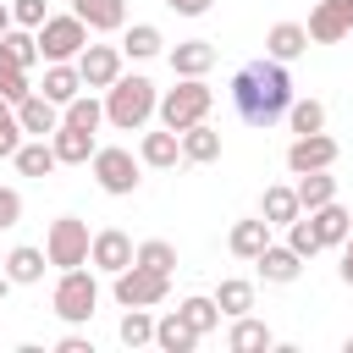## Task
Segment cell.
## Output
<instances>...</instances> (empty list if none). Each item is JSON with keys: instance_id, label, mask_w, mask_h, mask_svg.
Here are the masks:
<instances>
[{"instance_id": "9", "label": "cell", "mask_w": 353, "mask_h": 353, "mask_svg": "<svg viewBox=\"0 0 353 353\" xmlns=\"http://www.w3.org/2000/svg\"><path fill=\"white\" fill-rule=\"evenodd\" d=\"M336 165V138H325V132H298L292 143H287V171L292 176H303V171H331Z\"/></svg>"}, {"instance_id": "19", "label": "cell", "mask_w": 353, "mask_h": 353, "mask_svg": "<svg viewBox=\"0 0 353 353\" xmlns=\"http://www.w3.org/2000/svg\"><path fill=\"white\" fill-rule=\"evenodd\" d=\"M154 347H160V353H193V347H199V331L182 320V309H171V314L154 320Z\"/></svg>"}, {"instance_id": "39", "label": "cell", "mask_w": 353, "mask_h": 353, "mask_svg": "<svg viewBox=\"0 0 353 353\" xmlns=\"http://www.w3.org/2000/svg\"><path fill=\"white\" fill-rule=\"evenodd\" d=\"M138 265H149V270L171 276V270H176V248H171L165 237H149V243H138Z\"/></svg>"}, {"instance_id": "30", "label": "cell", "mask_w": 353, "mask_h": 353, "mask_svg": "<svg viewBox=\"0 0 353 353\" xmlns=\"http://www.w3.org/2000/svg\"><path fill=\"white\" fill-rule=\"evenodd\" d=\"M0 94H6L11 105H22V99L33 94V77H28V66H22V61H17L6 44H0Z\"/></svg>"}, {"instance_id": "7", "label": "cell", "mask_w": 353, "mask_h": 353, "mask_svg": "<svg viewBox=\"0 0 353 353\" xmlns=\"http://www.w3.org/2000/svg\"><path fill=\"white\" fill-rule=\"evenodd\" d=\"M39 50H44V61H77L83 50H88V22L77 17V11H61V17H44L39 28Z\"/></svg>"}, {"instance_id": "4", "label": "cell", "mask_w": 353, "mask_h": 353, "mask_svg": "<svg viewBox=\"0 0 353 353\" xmlns=\"http://www.w3.org/2000/svg\"><path fill=\"white\" fill-rule=\"evenodd\" d=\"M50 309H55L66 325H88L94 309H99V281H94V270H88V265L61 270V281H55V292H50Z\"/></svg>"}, {"instance_id": "31", "label": "cell", "mask_w": 353, "mask_h": 353, "mask_svg": "<svg viewBox=\"0 0 353 353\" xmlns=\"http://www.w3.org/2000/svg\"><path fill=\"white\" fill-rule=\"evenodd\" d=\"M292 188H298V204H303V210H320V204L336 199V176H331V171H303Z\"/></svg>"}, {"instance_id": "5", "label": "cell", "mask_w": 353, "mask_h": 353, "mask_svg": "<svg viewBox=\"0 0 353 353\" xmlns=\"http://www.w3.org/2000/svg\"><path fill=\"white\" fill-rule=\"evenodd\" d=\"M138 154L132 149H121V143H99L94 149V160H88V171H94V182H99V193H110V199H132L138 193Z\"/></svg>"}, {"instance_id": "16", "label": "cell", "mask_w": 353, "mask_h": 353, "mask_svg": "<svg viewBox=\"0 0 353 353\" xmlns=\"http://www.w3.org/2000/svg\"><path fill=\"white\" fill-rule=\"evenodd\" d=\"M50 143H55V154H61V165H88L94 160V132L88 127H72V121H61L55 132H50Z\"/></svg>"}, {"instance_id": "46", "label": "cell", "mask_w": 353, "mask_h": 353, "mask_svg": "<svg viewBox=\"0 0 353 353\" xmlns=\"http://www.w3.org/2000/svg\"><path fill=\"white\" fill-rule=\"evenodd\" d=\"M11 28H17V17H11V6H6V0H0V39H6V33H11Z\"/></svg>"}, {"instance_id": "27", "label": "cell", "mask_w": 353, "mask_h": 353, "mask_svg": "<svg viewBox=\"0 0 353 353\" xmlns=\"http://www.w3.org/2000/svg\"><path fill=\"white\" fill-rule=\"evenodd\" d=\"M160 50H165V33H160L154 22H132V28L121 33V55H127V61H154Z\"/></svg>"}, {"instance_id": "29", "label": "cell", "mask_w": 353, "mask_h": 353, "mask_svg": "<svg viewBox=\"0 0 353 353\" xmlns=\"http://www.w3.org/2000/svg\"><path fill=\"white\" fill-rule=\"evenodd\" d=\"M276 336H270V325L265 320H254V314H237L232 320V331H226V347L232 353H259V347H270Z\"/></svg>"}, {"instance_id": "40", "label": "cell", "mask_w": 353, "mask_h": 353, "mask_svg": "<svg viewBox=\"0 0 353 353\" xmlns=\"http://www.w3.org/2000/svg\"><path fill=\"white\" fill-rule=\"evenodd\" d=\"M11 17H17V28H39L50 11H44V0H11Z\"/></svg>"}, {"instance_id": "49", "label": "cell", "mask_w": 353, "mask_h": 353, "mask_svg": "<svg viewBox=\"0 0 353 353\" xmlns=\"http://www.w3.org/2000/svg\"><path fill=\"white\" fill-rule=\"evenodd\" d=\"M342 347H347V353H353V336H347V342H342Z\"/></svg>"}, {"instance_id": "8", "label": "cell", "mask_w": 353, "mask_h": 353, "mask_svg": "<svg viewBox=\"0 0 353 353\" xmlns=\"http://www.w3.org/2000/svg\"><path fill=\"white\" fill-rule=\"evenodd\" d=\"M88 248H94L88 221H77V215H55V221H50V232H44V254H50V265H55V270L88 265Z\"/></svg>"}, {"instance_id": "41", "label": "cell", "mask_w": 353, "mask_h": 353, "mask_svg": "<svg viewBox=\"0 0 353 353\" xmlns=\"http://www.w3.org/2000/svg\"><path fill=\"white\" fill-rule=\"evenodd\" d=\"M22 221V193L17 188H0V232H11Z\"/></svg>"}, {"instance_id": "48", "label": "cell", "mask_w": 353, "mask_h": 353, "mask_svg": "<svg viewBox=\"0 0 353 353\" xmlns=\"http://www.w3.org/2000/svg\"><path fill=\"white\" fill-rule=\"evenodd\" d=\"M342 6H347V28H353V0H342Z\"/></svg>"}, {"instance_id": "12", "label": "cell", "mask_w": 353, "mask_h": 353, "mask_svg": "<svg viewBox=\"0 0 353 353\" xmlns=\"http://www.w3.org/2000/svg\"><path fill=\"white\" fill-rule=\"evenodd\" d=\"M303 28H309V44H342V39L353 33V28H347V6H342V0H320V6L309 11V22H303Z\"/></svg>"}, {"instance_id": "23", "label": "cell", "mask_w": 353, "mask_h": 353, "mask_svg": "<svg viewBox=\"0 0 353 353\" xmlns=\"http://www.w3.org/2000/svg\"><path fill=\"white\" fill-rule=\"evenodd\" d=\"M254 265H259V276H265V281H276V287H287V281H298V276H303V259H298L287 243H270Z\"/></svg>"}, {"instance_id": "43", "label": "cell", "mask_w": 353, "mask_h": 353, "mask_svg": "<svg viewBox=\"0 0 353 353\" xmlns=\"http://www.w3.org/2000/svg\"><path fill=\"white\" fill-rule=\"evenodd\" d=\"M55 353H94V342H88V336H77V331H66V336L55 342Z\"/></svg>"}, {"instance_id": "33", "label": "cell", "mask_w": 353, "mask_h": 353, "mask_svg": "<svg viewBox=\"0 0 353 353\" xmlns=\"http://www.w3.org/2000/svg\"><path fill=\"white\" fill-rule=\"evenodd\" d=\"M176 309H182V320H188V325H193L199 336H210V331L221 325V303H215V298H204V292H193V298H182Z\"/></svg>"}, {"instance_id": "38", "label": "cell", "mask_w": 353, "mask_h": 353, "mask_svg": "<svg viewBox=\"0 0 353 353\" xmlns=\"http://www.w3.org/2000/svg\"><path fill=\"white\" fill-rule=\"evenodd\" d=\"M0 44H6V50H11V55H17L22 66H28V72H33L39 61H44V50H39V33H33V28H11V33L0 39Z\"/></svg>"}, {"instance_id": "10", "label": "cell", "mask_w": 353, "mask_h": 353, "mask_svg": "<svg viewBox=\"0 0 353 353\" xmlns=\"http://www.w3.org/2000/svg\"><path fill=\"white\" fill-rule=\"evenodd\" d=\"M132 259H138V248H132V237H127L121 226H105V232H94V248H88V265H94V270L116 276V270H127Z\"/></svg>"}, {"instance_id": "42", "label": "cell", "mask_w": 353, "mask_h": 353, "mask_svg": "<svg viewBox=\"0 0 353 353\" xmlns=\"http://www.w3.org/2000/svg\"><path fill=\"white\" fill-rule=\"evenodd\" d=\"M22 138H28V132H22V121H17V116H11V121H0V160H11V154L22 149Z\"/></svg>"}, {"instance_id": "22", "label": "cell", "mask_w": 353, "mask_h": 353, "mask_svg": "<svg viewBox=\"0 0 353 353\" xmlns=\"http://www.w3.org/2000/svg\"><path fill=\"white\" fill-rule=\"evenodd\" d=\"M309 221H314V232H320V248H342L347 243V232H353V215L331 199V204H320V210H309Z\"/></svg>"}, {"instance_id": "26", "label": "cell", "mask_w": 353, "mask_h": 353, "mask_svg": "<svg viewBox=\"0 0 353 353\" xmlns=\"http://www.w3.org/2000/svg\"><path fill=\"white\" fill-rule=\"evenodd\" d=\"M11 160H17V171H22V176H50V171L61 165V154H55V143H50V138H22V149H17Z\"/></svg>"}, {"instance_id": "17", "label": "cell", "mask_w": 353, "mask_h": 353, "mask_svg": "<svg viewBox=\"0 0 353 353\" xmlns=\"http://www.w3.org/2000/svg\"><path fill=\"white\" fill-rule=\"evenodd\" d=\"M138 160H143V165H154V171H171V165L182 160V132H171V127H160V132H143V143H138Z\"/></svg>"}, {"instance_id": "34", "label": "cell", "mask_w": 353, "mask_h": 353, "mask_svg": "<svg viewBox=\"0 0 353 353\" xmlns=\"http://www.w3.org/2000/svg\"><path fill=\"white\" fill-rule=\"evenodd\" d=\"M61 121H72V127H88V132H99V121H105V105H99L94 94H77V99H66V105H61Z\"/></svg>"}, {"instance_id": "45", "label": "cell", "mask_w": 353, "mask_h": 353, "mask_svg": "<svg viewBox=\"0 0 353 353\" xmlns=\"http://www.w3.org/2000/svg\"><path fill=\"white\" fill-rule=\"evenodd\" d=\"M336 276H342V287H353V232H347V243H342V270H336Z\"/></svg>"}, {"instance_id": "37", "label": "cell", "mask_w": 353, "mask_h": 353, "mask_svg": "<svg viewBox=\"0 0 353 353\" xmlns=\"http://www.w3.org/2000/svg\"><path fill=\"white\" fill-rule=\"evenodd\" d=\"M287 248H292L298 259H314V254H320V232H314L309 210H303L298 221H287Z\"/></svg>"}, {"instance_id": "25", "label": "cell", "mask_w": 353, "mask_h": 353, "mask_svg": "<svg viewBox=\"0 0 353 353\" xmlns=\"http://www.w3.org/2000/svg\"><path fill=\"white\" fill-rule=\"evenodd\" d=\"M182 160H188V165H210V160H221V132H215L210 121H193V127L182 132Z\"/></svg>"}, {"instance_id": "13", "label": "cell", "mask_w": 353, "mask_h": 353, "mask_svg": "<svg viewBox=\"0 0 353 353\" xmlns=\"http://www.w3.org/2000/svg\"><path fill=\"white\" fill-rule=\"evenodd\" d=\"M165 61H171L176 77H204V72L215 66V44H210V39H182V44L165 50Z\"/></svg>"}, {"instance_id": "28", "label": "cell", "mask_w": 353, "mask_h": 353, "mask_svg": "<svg viewBox=\"0 0 353 353\" xmlns=\"http://www.w3.org/2000/svg\"><path fill=\"white\" fill-rule=\"evenodd\" d=\"M259 215H265L270 226H287V221H298V215H303V204H298V188H287V182L265 188V199H259Z\"/></svg>"}, {"instance_id": "18", "label": "cell", "mask_w": 353, "mask_h": 353, "mask_svg": "<svg viewBox=\"0 0 353 353\" xmlns=\"http://www.w3.org/2000/svg\"><path fill=\"white\" fill-rule=\"evenodd\" d=\"M44 270H50V254H44V248H33V243H17V248L6 254V276H11L17 287L44 281Z\"/></svg>"}, {"instance_id": "11", "label": "cell", "mask_w": 353, "mask_h": 353, "mask_svg": "<svg viewBox=\"0 0 353 353\" xmlns=\"http://www.w3.org/2000/svg\"><path fill=\"white\" fill-rule=\"evenodd\" d=\"M121 44H88L83 55H77V72H83V88H110L116 77H121Z\"/></svg>"}, {"instance_id": "32", "label": "cell", "mask_w": 353, "mask_h": 353, "mask_svg": "<svg viewBox=\"0 0 353 353\" xmlns=\"http://www.w3.org/2000/svg\"><path fill=\"white\" fill-rule=\"evenodd\" d=\"M215 303H221V314H226V320L248 314V309H254V281H243V276H226V281L215 287Z\"/></svg>"}, {"instance_id": "1", "label": "cell", "mask_w": 353, "mask_h": 353, "mask_svg": "<svg viewBox=\"0 0 353 353\" xmlns=\"http://www.w3.org/2000/svg\"><path fill=\"white\" fill-rule=\"evenodd\" d=\"M232 105L248 127H276L287 121V105H292V77H287V61L276 55H259L248 66L232 72Z\"/></svg>"}, {"instance_id": "35", "label": "cell", "mask_w": 353, "mask_h": 353, "mask_svg": "<svg viewBox=\"0 0 353 353\" xmlns=\"http://www.w3.org/2000/svg\"><path fill=\"white\" fill-rule=\"evenodd\" d=\"M287 127H292V138L298 132H325V105L320 99H292L287 105Z\"/></svg>"}, {"instance_id": "44", "label": "cell", "mask_w": 353, "mask_h": 353, "mask_svg": "<svg viewBox=\"0 0 353 353\" xmlns=\"http://www.w3.org/2000/svg\"><path fill=\"white\" fill-rule=\"evenodd\" d=\"M165 6H171L176 17H204V11L215 6V0H165Z\"/></svg>"}, {"instance_id": "36", "label": "cell", "mask_w": 353, "mask_h": 353, "mask_svg": "<svg viewBox=\"0 0 353 353\" xmlns=\"http://www.w3.org/2000/svg\"><path fill=\"white\" fill-rule=\"evenodd\" d=\"M116 336H121V347H143V342H154V314H149V309H127L121 325H116Z\"/></svg>"}, {"instance_id": "6", "label": "cell", "mask_w": 353, "mask_h": 353, "mask_svg": "<svg viewBox=\"0 0 353 353\" xmlns=\"http://www.w3.org/2000/svg\"><path fill=\"white\" fill-rule=\"evenodd\" d=\"M110 298H116L121 309H154V303L171 298V276H160V270H149V265L132 259L127 270L110 276Z\"/></svg>"}, {"instance_id": "47", "label": "cell", "mask_w": 353, "mask_h": 353, "mask_svg": "<svg viewBox=\"0 0 353 353\" xmlns=\"http://www.w3.org/2000/svg\"><path fill=\"white\" fill-rule=\"evenodd\" d=\"M11 116H17V105H11L6 94H0V121H11Z\"/></svg>"}, {"instance_id": "14", "label": "cell", "mask_w": 353, "mask_h": 353, "mask_svg": "<svg viewBox=\"0 0 353 353\" xmlns=\"http://www.w3.org/2000/svg\"><path fill=\"white\" fill-rule=\"evenodd\" d=\"M17 121H22V132H28V138H50V132L61 127V105H55V99H44V94L33 88V94L17 105Z\"/></svg>"}, {"instance_id": "15", "label": "cell", "mask_w": 353, "mask_h": 353, "mask_svg": "<svg viewBox=\"0 0 353 353\" xmlns=\"http://www.w3.org/2000/svg\"><path fill=\"white\" fill-rule=\"evenodd\" d=\"M226 248H232L237 259H259V254L270 248V221H265V215L232 221V232H226Z\"/></svg>"}, {"instance_id": "2", "label": "cell", "mask_w": 353, "mask_h": 353, "mask_svg": "<svg viewBox=\"0 0 353 353\" xmlns=\"http://www.w3.org/2000/svg\"><path fill=\"white\" fill-rule=\"evenodd\" d=\"M160 110V94H154V83L143 77V72H121L110 88H105V121L116 127V132H138L149 116Z\"/></svg>"}, {"instance_id": "21", "label": "cell", "mask_w": 353, "mask_h": 353, "mask_svg": "<svg viewBox=\"0 0 353 353\" xmlns=\"http://www.w3.org/2000/svg\"><path fill=\"white\" fill-rule=\"evenodd\" d=\"M44 99H55V105H66V99H77L83 94V72H77V61H50L44 66V88H39Z\"/></svg>"}, {"instance_id": "24", "label": "cell", "mask_w": 353, "mask_h": 353, "mask_svg": "<svg viewBox=\"0 0 353 353\" xmlns=\"http://www.w3.org/2000/svg\"><path fill=\"white\" fill-rule=\"evenodd\" d=\"M303 50H309V28L303 22H276L265 33V55H276V61H298Z\"/></svg>"}, {"instance_id": "20", "label": "cell", "mask_w": 353, "mask_h": 353, "mask_svg": "<svg viewBox=\"0 0 353 353\" xmlns=\"http://www.w3.org/2000/svg\"><path fill=\"white\" fill-rule=\"evenodd\" d=\"M72 11H77L94 33H121V28H127V0H72Z\"/></svg>"}, {"instance_id": "3", "label": "cell", "mask_w": 353, "mask_h": 353, "mask_svg": "<svg viewBox=\"0 0 353 353\" xmlns=\"http://www.w3.org/2000/svg\"><path fill=\"white\" fill-rule=\"evenodd\" d=\"M210 105H215V88L204 83V77H176V88H165L160 94V127H171V132H188L193 121H204L210 116Z\"/></svg>"}]
</instances>
